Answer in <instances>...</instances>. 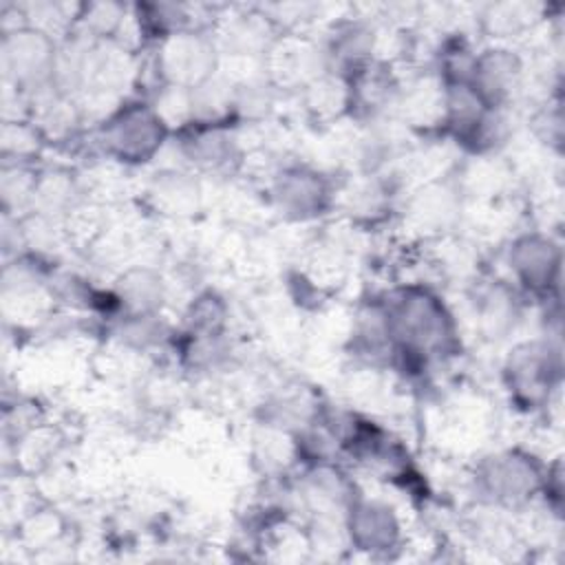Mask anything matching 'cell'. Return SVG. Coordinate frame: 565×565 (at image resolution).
Returning <instances> with one entry per match:
<instances>
[{"mask_svg":"<svg viewBox=\"0 0 565 565\" xmlns=\"http://www.w3.org/2000/svg\"><path fill=\"white\" fill-rule=\"evenodd\" d=\"M508 267L525 294L550 298L558 289L561 245L550 234H521L508 247Z\"/></svg>","mask_w":565,"mask_h":565,"instance_id":"ba28073f","label":"cell"},{"mask_svg":"<svg viewBox=\"0 0 565 565\" xmlns=\"http://www.w3.org/2000/svg\"><path fill=\"white\" fill-rule=\"evenodd\" d=\"M55 62L57 44L53 35L29 24L4 31L2 66L15 93H42L53 86Z\"/></svg>","mask_w":565,"mask_h":565,"instance_id":"5b68a950","label":"cell"},{"mask_svg":"<svg viewBox=\"0 0 565 565\" xmlns=\"http://www.w3.org/2000/svg\"><path fill=\"white\" fill-rule=\"evenodd\" d=\"M154 64L163 86L192 90L214 77L216 44L205 31H181L157 42Z\"/></svg>","mask_w":565,"mask_h":565,"instance_id":"52a82bcc","label":"cell"},{"mask_svg":"<svg viewBox=\"0 0 565 565\" xmlns=\"http://www.w3.org/2000/svg\"><path fill=\"white\" fill-rule=\"evenodd\" d=\"M170 135V126L161 119L150 102L135 99L115 106L99 124V143L108 159L124 166L150 161Z\"/></svg>","mask_w":565,"mask_h":565,"instance_id":"7a4b0ae2","label":"cell"},{"mask_svg":"<svg viewBox=\"0 0 565 565\" xmlns=\"http://www.w3.org/2000/svg\"><path fill=\"white\" fill-rule=\"evenodd\" d=\"M377 300L388 338V360L399 371L419 375L433 360L457 351V322L444 298L428 285H404Z\"/></svg>","mask_w":565,"mask_h":565,"instance_id":"6da1fadb","label":"cell"},{"mask_svg":"<svg viewBox=\"0 0 565 565\" xmlns=\"http://www.w3.org/2000/svg\"><path fill=\"white\" fill-rule=\"evenodd\" d=\"M481 26L490 33V38H514L516 33L532 26V7L503 2V4H488L481 15Z\"/></svg>","mask_w":565,"mask_h":565,"instance_id":"5bb4252c","label":"cell"},{"mask_svg":"<svg viewBox=\"0 0 565 565\" xmlns=\"http://www.w3.org/2000/svg\"><path fill=\"white\" fill-rule=\"evenodd\" d=\"M523 60L508 46H488L475 53L468 86L492 108H505L523 79Z\"/></svg>","mask_w":565,"mask_h":565,"instance_id":"9c48e42d","label":"cell"},{"mask_svg":"<svg viewBox=\"0 0 565 565\" xmlns=\"http://www.w3.org/2000/svg\"><path fill=\"white\" fill-rule=\"evenodd\" d=\"M503 380L516 408L525 413L547 408L561 386L558 347L550 340L516 344L503 364Z\"/></svg>","mask_w":565,"mask_h":565,"instance_id":"3957f363","label":"cell"},{"mask_svg":"<svg viewBox=\"0 0 565 565\" xmlns=\"http://www.w3.org/2000/svg\"><path fill=\"white\" fill-rule=\"evenodd\" d=\"M227 305L216 291H201L188 307V333L192 335H225Z\"/></svg>","mask_w":565,"mask_h":565,"instance_id":"4fadbf2b","label":"cell"},{"mask_svg":"<svg viewBox=\"0 0 565 565\" xmlns=\"http://www.w3.org/2000/svg\"><path fill=\"white\" fill-rule=\"evenodd\" d=\"M271 205L289 221H313L338 205V185L311 166H285L269 183Z\"/></svg>","mask_w":565,"mask_h":565,"instance_id":"8992f818","label":"cell"},{"mask_svg":"<svg viewBox=\"0 0 565 565\" xmlns=\"http://www.w3.org/2000/svg\"><path fill=\"white\" fill-rule=\"evenodd\" d=\"M344 532L349 543L362 552L380 554L397 547L402 532L395 510L375 499H364L355 494L344 510Z\"/></svg>","mask_w":565,"mask_h":565,"instance_id":"30bf717a","label":"cell"},{"mask_svg":"<svg viewBox=\"0 0 565 565\" xmlns=\"http://www.w3.org/2000/svg\"><path fill=\"white\" fill-rule=\"evenodd\" d=\"M179 137L183 157L201 170H221L241 157L230 121H190Z\"/></svg>","mask_w":565,"mask_h":565,"instance_id":"8fae6325","label":"cell"},{"mask_svg":"<svg viewBox=\"0 0 565 565\" xmlns=\"http://www.w3.org/2000/svg\"><path fill=\"white\" fill-rule=\"evenodd\" d=\"M545 468L532 452L510 448L486 457L475 470L477 492L494 505H523L545 490Z\"/></svg>","mask_w":565,"mask_h":565,"instance_id":"277c9868","label":"cell"},{"mask_svg":"<svg viewBox=\"0 0 565 565\" xmlns=\"http://www.w3.org/2000/svg\"><path fill=\"white\" fill-rule=\"evenodd\" d=\"M115 296L124 313H132V316L157 313L163 300L161 276L148 267L128 269L126 274H121L117 282Z\"/></svg>","mask_w":565,"mask_h":565,"instance_id":"7c38bea8","label":"cell"}]
</instances>
